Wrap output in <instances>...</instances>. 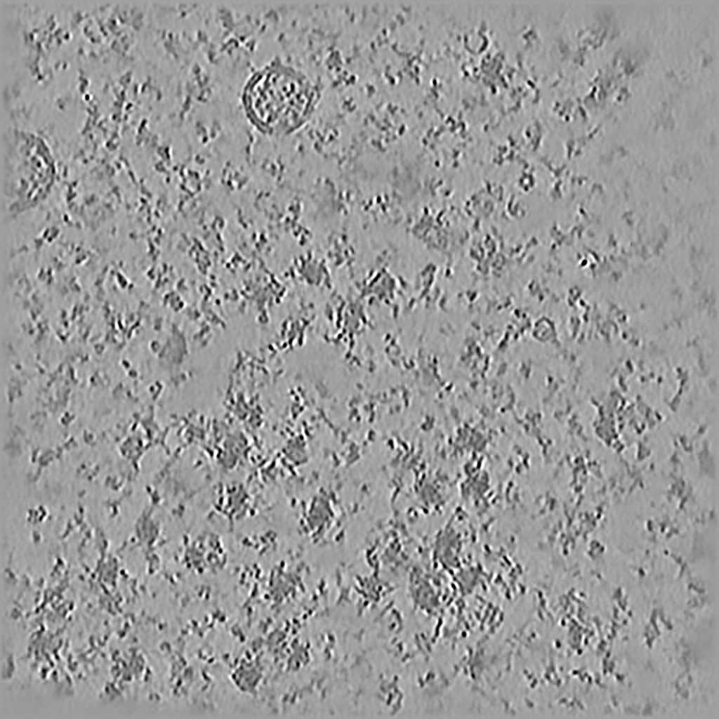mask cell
I'll list each match as a JSON object with an SVG mask.
<instances>
[{
	"instance_id": "7a4b0ae2",
	"label": "cell",
	"mask_w": 719,
	"mask_h": 719,
	"mask_svg": "<svg viewBox=\"0 0 719 719\" xmlns=\"http://www.w3.org/2000/svg\"><path fill=\"white\" fill-rule=\"evenodd\" d=\"M6 122L1 154V216L7 224L34 213L50 199L58 180L56 155L44 133Z\"/></svg>"
},
{
	"instance_id": "277c9868",
	"label": "cell",
	"mask_w": 719,
	"mask_h": 719,
	"mask_svg": "<svg viewBox=\"0 0 719 719\" xmlns=\"http://www.w3.org/2000/svg\"><path fill=\"white\" fill-rule=\"evenodd\" d=\"M74 50L93 63H121L132 56V6H70Z\"/></svg>"
},
{
	"instance_id": "6da1fadb",
	"label": "cell",
	"mask_w": 719,
	"mask_h": 719,
	"mask_svg": "<svg viewBox=\"0 0 719 719\" xmlns=\"http://www.w3.org/2000/svg\"><path fill=\"white\" fill-rule=\"evenodd\" d=\"M4 45L7 70L18 84L48 87L74 51L67 6H6Z\"/></svg>"
},
{
	"instance_id": "3957f363",
	"label": "cell",
	"mask_w": 719,
	"mask_h": 719,
	"mask_svg": "<svg viewBox=\"0 0 719 719\" xmlns=\"http://www.w3.org/2000/svg\"><path fill=\"white\" fill-rule=\"evenodd\" d=\"M317 93L302 70L277 58L246 79L242 103L246 118L258 131L282 135L295 131L308 119Z\"/></svg>"
}]
</instances>
